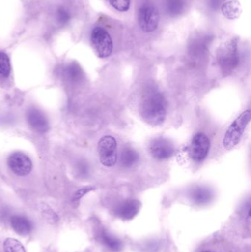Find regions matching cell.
<instances>
[{
  "label": "cell",
  "mask_w": 251,
  "mask_h": 252,
  "mask_svg": "<svg viewBox=\"0 0 251 252\" xmlns=\"http://www.w3.org/2000/svg\"><path fill=\"white\" fill-rule=\"evenodd\" d=\"M28 124L38 133H45L49 129L48 120L45 115L37 109H29L27 112Z\"/></svg>",
  "instance_id": "obj_10"
},
{
  "label": "cell",
  "mask_w": 251,
  "mask_h": 252,
  "mask_svg": "<svg viewBox=\"0 0 251 252\" xmlns=\"http://www.w3.org/2000/svg\"><path fill=\"white\" fill-rule=\"evenodd\" d=\"M106 1L113 9L121 13L128 12L131 7V0H106Z\"/></svg>",
  "instance_id": "obj_22"
},
{
  "label": "cell",
  "mask_w": 251,
  "mask_h": 252,
  "mask_svg": "<svg viewBox=\"0 0 251 252\" xmlns=\"http://www.w3.org/2000/svg\"><path fill=\"white\" fill-rule=\"evenodd\" d=\"M166 11L171 17L180 16L185 9V4L183 0H167Z\"/></svg>",
  "instance_id": "obj_18"
},
{
  "label": "cell",
  "mask_w": 251,
  "mask_h": 252,
  "mask_svg": "<svg viewBox=\"0 0 251 252\" xmlns=\"http://www.w3.org/2000/svg\"><path fill=\"white\" fill-rule=\"evenodd\" d=\"M63 74L66 79L72 83H78L84 79V72L76 63H69L65 66Z\"/></svg>",
  "instance_id": "obj_14"
},
{
  "label": "cell",
  "mask_w": 251,
  "mask_h": 252,
  "mask_svg": "<svg viewBox=\"0 0 251 252\" xmlns=\"http://www.w3.org/2000/svg\"><path fill=\"white\" fill-rule=\"evenodd\" d=\"M217 59L224 75L232 73L240 63V53L237 40L233 38L223 44L218 50Z\"/></svg>",
  "instance_id": "obj_2"
},
{
  "label": "cell",
  "mask_w": 251,
  "mask_h": 252,
  "mask_svg": "<svg viewBox=\"0 0 251 252\" xmlns=\"http://www.w3.org/2000/svg\"><path fill=\"white\" fill-rule=\"evenodd\" d=\"M141 204L137 200H128L122 203L116 210V216L125 220L134 219L140 210Z\"/></svg>",
  "instance_id": "obj_11"
},
{
  "label": "cell",
  "mask_w": 251,
  "mask_h": 252,
  "mask_svg": "<svg viewBox=\"0 0 251 252\" xmlns=\"http://www.w3.org/2000/svg\"><path fill=\"white\" fill-rule=\"evenodd\" d=\"M209 36L200 37L193 41L190 45V53L192 56L200 57L206 53L209 44Z\"/></svg>",
  "instance_id": "obj_16"
},
{
  "label": "cell",
  "mask_w": 251,
  "mask_h": 252,
  "mask_svg": "<svg viewBox=\"0 0 251 252\" xmlns=\"http://www.w3.org/2000/svg\"><path fill=\"white\" fill-rule=\"evenodd\" d=\"M100 162L106 167L115 165L117 161V142L112 136H106L98 143Z\"/></svg>",
  "instance_id": "obj_6"
},
{
  "label": "cell",
  "mask_w": 251,
  "mask_h": 252,
  "mask_svg": "<svg viewBox=\"0 0 251 252\" xmlns=\"http://www.w3.org/2000/svg\"><path fill=\"white\" fill-rule=\"evenodd\" d=\"M10 73V62L8 56L0 51V76L7 78Z\"/></svg>",
  "instance_id": "obj_21"
},
{
  "label": "cell",
  "mask_w": 251,
  "mask_h": 252,
  "mask_svg": "<svg viewBox=\"0 0 251 252\" xmlns=\"http://www.w3.org/2000/svg\"><path fill=\"white\" fill-rule=\"evenodd\" d=\"M102 241L103 244L108 247V248L112 250L113 252H119L122 248V244L120 241L118 240L117 238H115L113 235L110 234L103 232L101 235Z\"/></svg>",
  "instance_id": "obj_19"
},
{
  "label": "cell",
  "mask_w": 251,
  "mask_h": 252,
  "mask_svg": "<svg viewBox=\"0 0 251 252\" xmlns=\"http://www.w3.org/2000/svg\"><path fill=\"white\" fill-rule=\"evenodd\" d=\"M166 115L165 97L156 90H148L141 100V115L143 120L150 126H160L165 122Z\"/></svg>",
  "instance_id": "obj_1"
},
{
  "label": "cell",
  "mask_w": 251,
  "mask_h": 252,
  "mask_svg": "<svg viewBox=\"0 0 251 252\" xmlns=\"http://www.w3.org/2000/svg\"><path fill=\"white\" fill-rule=\"evenodd\" d=\"M201 252H212V251H208V250H206V251H203Z\"/></svg>",
  "instance_id": "obj_26"
},
{
  "label": "cell",
  "mask_w": 251,
  "mask_h": 252,
  "mask_svg": "<svg viewBox=\"0 0 251 252\" xmlns=\"http://www.w3.org/2000/svg\"><path fill=\"white\" fill-rule=\"evenodd\" d=\"M210 148V141L203 133H197L193 137L190 148V154L194 161H202L206 158Z\"/></svg>",
  "instance_id": "obj_8"
},
{
  "label": "cell",
  "mask_w": 251,
  "mask_h": 252,
  "mask_svg": "<svg viewBox=\"0 0 251 252\" xmlns=\"http://www.w3.org/2000/svg\"><path fill=\"white\" fill-rule=\"evenodd\" d=\"M56 20L60 25H66L70 20V13L66 7H59L56 10Z\"/></svg>",
  "instance_id": "obj_23"
},
{
  "label": "cell",
  "mask_w": 251,
  "mask_h": 252,
  "mask_svg": "<svg viewBox=\"0 0 251 252\" xmlns=\"http://www.w3.org/2000/svg\"><path fill=\"white\" fill-rule=\"evenodd\" d=\"M150 155L158 161L170 158L175 152L173 144L165 138H156L149 145Z\"/></svg>",
  "instance_id": "obj_7"
},
{
  "label": "cell",
  "mask_w": 251,
  "mask_h": 252,
  "mask_svg": "<svg viewBox=\"0 0 251 252\" xmlns=\"http://www.w3.org/2000/svg\"><path fill=\"white\" fill-rule=\"evenodd\" d=\"M139 26L144 32H152L159 28L160 14L156 6L150 2L141 4L137 12Z\"/></svg>",
  "instance_id": "obj_4"
},
{
  "label": "cell",
  "mask_w": 251,
  "mask_h": 252,
  "mask_svg": "<svg viewBox=\"0 0 251 252\" xmlns=\"http://www.w3.org/2000/svg\"><path fill=\"white\" fill-rule=\"evenodd\" d=\"M224 3V0H209V4L214 10H218Z\"/></svg>",
  "instance_id": "obj_25"
},
{
  "label": "cell",
  "mask_w": 251,
  "mask_h": 252,
  "mask_svg": "<svg viewBox=\"0 0 251 252\" xmlns=\"http://www.w3.org/2000/svg\"><path fill=\"white\" fill-rule=\"evenodd\" d=\"M10 225L16 233L22 236L29 235L32 229L30 220L23 216H13L10 219Z\"/></svg>",
  "instance_id": "obj_12"
},
{
  "label": "cell",
  "mask_w": 251,
  "mask_h": 252,
  "mask_svg": "<svg viewBox=\"0 0 251 252\" xmlns=\"http://www.w3.org/2000/svg\"><path fill=\"white\" fill-rule=\"evenodd\" d=\"M94 188H92V187H89V188H83V189H80L78 190L76 193L74 195V201H78V200L81 199L84 195H85V194L88 193L90 191L93 190Z\"/></svg>",
  "instance_id": "obj_24"
},
{
  "label": "cell",
  "mask_w": 251,
  "mask_h": 252,
  "mask_svg": "<svg viewBox=\"0 0 251 252\" xmlns=\"http://www.w3.org/2000/svg\"><path fill=\"white\" fill-rule=\"evenodd\" d=\"M4 252H26L25 247L17 240L7 238L3 244Z\"/></svg>",
  "instance_id": "obj_20"
},
{
  "label": "cell",
  "mask_w": 251,
  "mask_h": 252,
  "mask_svg": "<svg viewBox=\"0 0 251 252\" xmlns=\"http://www.w3.org/2000/svg\"><path fill=\"white\" fill-rule=\"evenodd\" d=\"M251 118V111H245L230 126L224 136L223 146L225 149L231 150L238 145Z\"/></svg>",
  "instance_id": "obj_3"
},
{
  "label": "cell",
  "mask_w": 251,
  "mask_h": 252,
  "mask_svg": "<svg viewBox=\"0 0 251 252\" xmlns=\"http://www.w3.org/2000/svg\"><path fill=\"white\" fill-rule=\"evenodd\" d=\"M139 161V155L135 150L131 148H125L121 154V164L126 168L137 165Z\"/></svg>",
  "instance_id": "obj_15"
},
{
  "label": "cell",
  "mask_w": 251,
  "mask_h": 252,
  "mask_svg": "<svg viewBox=\"0 0 251 252\" xmlns=\"http://www.w3.org/2000/svg\"><path fill=\"white\" fill-rule=\"evenodd\" d=\"M7 164L10 170L19 176H27L32 170L30 158L23 153L15 152L8 157Z\"/></svg>",
  "instance_id": "obj_9"
},
{
  "label": "cell",
  "mask_w": 251,
  "mask_h": 252,
  "mask_svg": "<svg viewBox=\"0 0 251 252\" xmlns=\"http://www.w3.org/2000/svg\"><path fill=\"white\" fill-rule=\"evenodd\" d=\"M221 9L223 16L230 20L238 19L243 11L241 4L238 0L225 1L221 5Z\"/></svg>",
  "instance_id": "obj_13"
},
{
  "label": "cell",
  "mask_w": 251,
  "mask_h": 252,
  "mask_svg": "<svg viewBox=\"0 0 251 252\" xmlns=\"http://www.w3.org/2000/svg\"><path fill=\"white\" fill-rule=\"evenodd\" d=\"M212 192L206 188H197L192 192V198L196 204L203 205L212 200Z\"/></svg>",
  "instance_id": "obj_17"
},
{
  "label": "cell",
  "mask_w": 251,
  "mask_h": 252,
  "mask_svg": "<svg viewBox=\"0 0 251 252\" xmlns=\"http://www.w3.org/2000/svg\"><path fill=\"white\" fill-rule=\"evenodd\" d=\"M91 42L94 51L101 59L112 56L113 43L109 32L105 28L97 26L91 32Z\"/></svg>",
  "instance_id": "obj_5"
}]
</instances>
